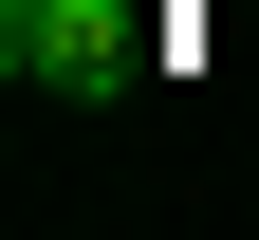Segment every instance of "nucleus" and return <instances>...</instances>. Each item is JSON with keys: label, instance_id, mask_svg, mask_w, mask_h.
Segmentation results:
<instances>
[{"label": "nucleus", "instance_id": "nucleus-1", "mask_svg": "<svg viewBox=\"0 0 259 240\" xmlns=\"http://www.w3.org/2000/svg\"><path fill=\"white\" fill-rule=\"evenodd\" d=\"M0 74L37 92V111H111L148 74V19L130 0H0Z\"/></svg>", "mask_w": 259, "mask_h": 240}]
</instances>
